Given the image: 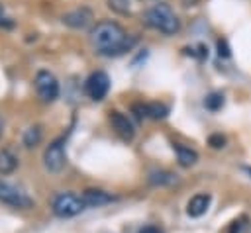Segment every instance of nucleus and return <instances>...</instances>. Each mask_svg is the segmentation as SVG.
Instances as JSON below:
<instances>
[{"label":"nucleus","mask_w":251,"mask_h":233,"mask_svg":"<svg viewBox=\"0 0 251 233\" xmlns=\"http://www.w3.org/2000/svg\"><path fill=\"white\" fill-rule=\"evenodd\" d=\"M90 45L92 49L98 53V55H104V57H118V55H124L126 51H129L135 43V39L126 33V29L116 23V22H110V20H104V22H98L92 29H90Z\"/></svg>","instance_id":"f257e3e1"},{"label":"nucleus","mask_w":251,"mask_h":233,"mask_svg":"<svg viewBox=\"0 0 251 233\" xmlns=\"http://www.w3.org/2000/svg\"><path fill=\"white\" fill-rule=\"evenodd\" d=\"M143 22L149 27H153L165 35H175L180 31V20L173 12V8L165 2H159V4H153L151 8H147L143 14Z\"/></svg>","instance_id":"f03ea898"},{"label":"nucleus","mask_w":251,"mask_h":233,"mask_svg":"<svg viewBox=\"0 0 251 233\" xmlns=\"http://www.w3.org/2000/svg\"><path fill=\"white\" fill-rule=\"evenodd\" d=\"M86 208L82 196H76L73 192H61L53 198L51 202V210L57 217H73L78 215L82 210Z\"/></svg>","instance_id":"7ed1b4c3"},{"label":"nucleus","mask_w":251,"mask_h":233,"mask_svg":"<svg viewBox=\"0 0 251 233\" xmlns=\"http://www.w3.org/2000/svg\"><path fill=\"white\" fill-rule=\"evenodd\" d=\"M35 92L43 102H53L59 96V82L53 72L39 70L35 74Z\"/></svg>","instance_id":"20e7f679"},{"label":"nucleus","mask_w":251,"mask_h":233,"mask_svg":"<svg viewBox=\"0 0 251 233\" xmlns=\"http://www.w3.org/2000/svg\"><path fill=\"white\" fill-rule=\"evenodd\" d=\"M67 159H65V137L55 139L43 153V164L49 172H59L65 166Z\"/></svg>","instance_id":"39448f33"},{"label":"nucleus","mask_w":251,"mask_h":233,"mask_svg":"<svg viewBox=\"0 0 251 233\" xmlns=\"http://www.w3.org/2000/svg\"><path fill=\"white\" fill-rule=\"evenodd\" d=\"M84 90H86V94H88L92 100H96V102L104 100L106 94H108V90H110V76H108L104 70L92 72V74L86 78V82H84Z\"/></svg>","instance_id":"423d86ee"},{"label":"nucleus","mask_w":251,"mask_h":233,"mask_svg":"<svg viewBox=\"0 0 251 233\" xmlns=\"http://www.w3.org/2000/svg\"><path fill=\"white\" fill-rule=\"evenodd\" d=\"M0 202L14 206V208H29L31 206V198L25 196L20 188L12 186L10 182L0 180Z\"/></svg>","instance_id":"0eeeda50"},{"label":"nucleus","mask_w":251,"mask_h":233,"mask_svg":"<svg viewBox=\"0 0 251 233\" xmlns=\"http://www.w3.org/2000/svg\"><path fill=\"white\" fill-rule=\"evenodd\" d=\"M92 20H94L92 12L88 8H84V6L75 8V10L67 12V14H63V23L69 25V27H75V29H84L86 25L92 23Z\"/></svg>","instance_id":"6e6552de"},{"label":"nucleus","mask_w":251,"mask_h":233,"mask_svg":"<svg viewBox=\"0 0 251 233\" xmlns=\"http://www.w3.org/2000/svg\"><path fill=\"white\" fill-rule=\"evenodd\" d=\"M110 123H112V129L124 139V141H131L133 135H135V129L129 121V117L122 112H110Z\"/></svg>","instance_id":"1a4fd4ad"},{"label":"nucleus","mask_w":251,"mask_h":233,"mask_svg":"<svg viewBox=\"0 0 251 233\" xmlns=\"http://www.w3.org/2000/svg\"><path fill=\"white\" fill-rule=\"evenodd\" d=\"M210 208V194H196V196H192L190 200H188V204H186V213L190 215V217H200V215H204L206 213V210Z\"/></svg>","instance_id":"9d476101"},{"label":"nucleus","mask_w":251,"mask_h":233,"mask_svg":"<svg viewBox=\"0 0 251 233\" xmlns=\"http://www.w3.org/2000/svg\"><path fill=\"white\" fill-rule=\"evenodd\" d=\"M82 200H84L86 208H100V206H104V204H110L114 198H112L108 192H104V190L88 188V190L82 192Z\"/></svg>","instance_id":"9b49d317"},{"label":"nucleus","mask_w":251,"mask_h":233,"mask_svg":"<svg viewBox=\"0 0 251 233\" xmlns=\"http://www.w3.org/2000/svg\"><path fill=\"white\" fill-rule=\"evenodd\" d=\"M173 149H175V155H176V161H178L180 166H192L198 161V153L194 149H190V147H184L180 143H175Z\"/></svg>","instance_id":"f8f14e48"},{"label":"nucleus","mask_w":251,"mask_h":233,"mask_svg":"<svg viewBox=\"0 0 251 233\" xmlns=\"http://www.w3.org/2000/svg\"><path fill=\"white\" fill-rule=\"evenodd\" d=\"M18 166V157L10 149L0 151V174H10Z\"/></svg>","instance_id":"ddd939ff"},{"label":"nucleus","mask_w":251,"mask_h":233,"mask_svg":"<svg viewBox=\"0 0 251 233\" xmlns=\"http://www.w3.org/2000/svg\"><path fill=\"white\" fill-rule=\"evenodd\" d=\"M167 114H169V108H167L165 104H159V102L145 104V117H151V119H163Z\"/></svg>","instance_id":"4468645a"},{"label":"nucleus","mask_w":251,"mask_h":233,"mask_svg":"<svg viewBox=\"0 0 251 233\" xmlns=\"http://www.w3.org/2000/svg\"><path fill=\"white\" fill-rule=\"evenodd\" d=\"M175 180H176V176L167 172V170H155V172L149 174V182L151 184H173Z\"/></svg>","instance_id":"2eb2a0df"},{"label":"nucleus","mask_w":251,"mask_h":233,"mask_svg":"<svg viewBox=\"0 0 251 233\" xmlns=\"http://www.w3.org/2000/svg\"><path fill=\"white\" fill-rule=\"evenodd\" d=\"M204 106L210 110V112H218L222 106H224V94L222 92H212L204 98Z\"/></svg>","instance_id":"dca6fc26"},{"label":"nucleus","mask_w":251,"mask_h":233,"mask_svg":"<svg viewBox=\"0 0 251 233\" xmlns=\"http://www.w3.org/2000/svg\"><path fill=\"white\" fill-rule=\"evenodd\" d=\"M41 141V129L39 127H29L24 133V145L25 147H35Z\"/></svg>","instance_id":"f3484780"},{"label":"nucleus","mask_w":251,"mask_h":233,"mask_svg":"<svg viewBox=\"0 0 251 233\" xmlns=\"http://www.w3.org/2000/svg\"><path fill=\"white\" fill-rule=\"evenodd\" d=\"M108 6L120 14H127L129 12V0H108Z\"/></svg>","instance_id":"a211bd4d"},{"label":"nucleus","mask_w":251,"mask_h":233,"mask_svg":"<svg viewBox=\"0 0 251 233\" xmlns=\"http://www.w3.org/2000/svg\"><path fill=\"white\" fill-rule=\"evenodd\" d=\"M243 227H245V217H239V219H233V221L227 225L226 233H241Z\"/></svg>","instance_id":"6ab92c4d"},{"label":"nucleus","mask_w":251,"mask_h":233,"mask_svg":"<svg viewBox=\"0 0 251 233\" xmlns=\"http://www.w3.org/2000/svg\"><path fill=\"white\" fill-rule=\"evenodd\" d=\"M208 145L214 147V149H220V147L226 145V137H224L222 133H214V135L208 137Z\"/></svg>","instance_id":"aec40b11"},{"label":"nucleus","mask_w":251,"mask_h":233,"mask_svg":"<svg viewBox=\"0 0 251 233\" xmlns=\"http://www.w3.org/2000/svg\"><path fill=\"white\" fill-rule=\"evenodd\" d=\"M218 55L220 57H224V59H227L231 53H229V47H227V43H226V39H218Z\"/></svg>","instance_id":"412c9836"},{"label":"nucleus","mask_w":251,"mask_h":233,"mask_svg":"<svg viewBox=\"0 0 251 233\" xmlns=\"http://www.w3.org/2000/svg\"><path fill=\"white\" fill-rule=\"evenodd\" d=\"M0 25H10V22H8L6 14H4V6L2 4H0Z\"/></svg>","instance_id":"4be33fe9"},{"label":"nucleus","mask_w":251,"mask_h":233,"mask_svg":"<svg viewBox=\"0 0 251 233\" xmlns=\"http://www.w3.org/2000/svg\"><path fill=\"white\" fill-rule=\"evenodd\" d=\"M139 233H163L159 227H153V225H149V227H143Z\"/></svg>","instance_id":"5701e85b"},{"label":"nucleus","mask_w":251,"mask_h":233,"mask_svg":"<svg viewBox=\"0 0 251 233\" xmlns=\"http://www.w3.org/2000/svg\"><path fill=\"white\" fill-rule=\"evenodd\" d=\"M182 4H184V6H196L198 0H182Z\"/></svg>","instance_id":"b1692460"},{"label":"nucleus","mask_w":251,"mask_h":233,"mask_svg":"<svg viewBox=\"0 0 251 233\" xmlns=\"http://www.w3.org/2000/svg\"><path fill=\"white\" fill-rule=\"evenodd\" d=\"M245 170H247V172H249V174H251V166H245Z\"/></svg>","instance_id":"393cba45"},{"label":"nucleus","mask_w":251,"mask_h":233,"mask_svg":"<svg viewBox=\"0 0 251 233\" xmlns=\"http://www.w3.org/2000/svg\"><path fill=\"white\" fill-rule=\"evenodd\" d=\"M2 127H4V125H2V121H0V135H2Z\"/></svg>","instance_id":"a878e982"}]
</instances>
